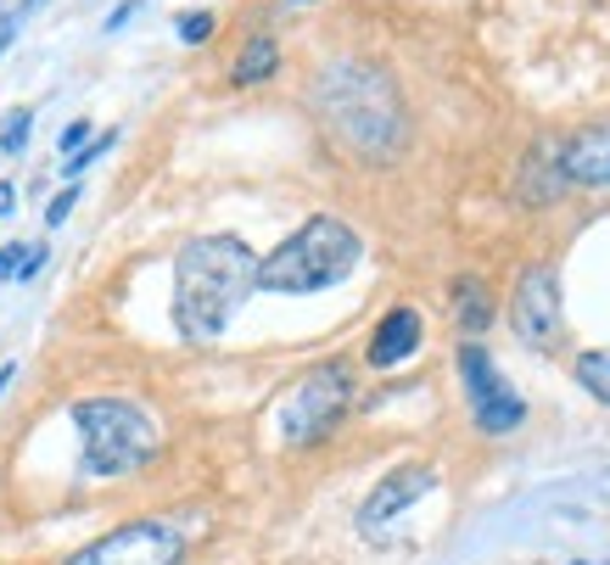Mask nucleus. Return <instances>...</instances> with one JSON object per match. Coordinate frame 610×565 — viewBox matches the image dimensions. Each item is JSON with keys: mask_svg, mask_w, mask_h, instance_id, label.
Here are the masks:
<instances>
[{"mask_svg": "<svg viewBox=\"0 0 610 565\" xmlns=\"http://www.w3.org/2000/svg\"><path fill=\"white\" fill-rule=\"evenodd\" d=\"M257 292V252L241 236H191L173 258V331L219 342Z\"/></svg>", "mask_w": 610, "mask_h": 565, "instance_id": "nucleus-1", "label": "nucleus"}, {"mask_svg": "<svg viewBox=\"0 0 610 565\" xmlns=\"http://www.w3.org/2000/svg\"><path fill=\"white\" fill-rule=\"evenodd\" d=\"M314 107L330 124V135H341L365 157H392L409 140V118H403L398 90L370 62H330L314 79Z\"/></svg>", "mask_w": 610, "mask_h": 565, "instance_id": "nucleus-2", "label": "nucleus"}, {"mask_svg": "<svg viewBox=\"0 0 610 565\" xmlns=\"http://www.w3.org/2000/svg\"><path fill=\"white\" fill-rule=\"evenodd\" d=\"M359 258H365V241L354 224L336 219V213H314L270 258H257V292H275V297L330 292L359 269Z\"/></svg>", "mask_w": 610, "mask_h": 565, "instance_id": "nucleus-3", "label": "nucleus"}, {"mask_svg": "<svg viewBox=\"0 0 610 565\" xmlns=\"http://www.w3.org/2000/svg\"><path fill=\"white\" fill-rule=\"evenodd\" d=\"M73 426L84 442V477H129L162 448L157 415L129 398H84L73 404Z\"/></svg>", "mask_w": 610, "mask_h": 565, "instance_id": "nucleus-4", "label": "nucleus"}, {"mask_svg": "<svg viewBox=\"0 0 610 565\" xmlns=\"http://www.w3.org/2000/svg\"><path fill=\"white\" fill-rule=\"evenodd\" d=\"M354 404V369L347 364H314L297 375L292 393L281 398V437L286 448H314L336 431V420Z\"/></svg>", "mask_w": 610, "mask_h": 565, "instance_id": "nucleus-5", "label": "nucleus"}, {"mask_svg": "<svg viewBox=\"0 0 610 565\" xmlns=\"http://www.w3.org/2000/svg\"><path fill=\"white\" fill-rule=\"evenodd\" d=\"M515 342L533 353H555L566 336V292L555 263H527V274L515 280V308H509Z\"/></svg>", "mask_w": 610, "mask_h": 565, "instance_id": "nucleus-6", "label": "nucleus"}, {"mask_svg": "<svg viewBox=\"0 0 610 565\" xmlns=\"http://www.w3.org/2000/svg\"><path fill=\"white\" fill-rule=\"evenodd\" d=\"M460 381H465V404H471V420L487 431V437H504L527 420V404L520 393L498 375L493 353L482 342H460Z\"/></svg>", "mask_w": 610, "mask_h": 565, "instance_id": "nucleus-7", "label": "nucleus"}, {"mask_svg": "<svg viewBox=\"0 0 610 565\" xmlns=\"http://www.w3.org/2000/svg\"><path fill=\"white\" fill-rule=\"evenodd\" d=\"M180 559H186V532L173 521H129L84 543L67 565H180Z\"/></svg>", "mask_w": 610, "mask_h": 565, "instance_id": "nucleus-8", "label": "nucleus"}, {"mask_svg": "<svg viewBox=\"0 0 610 565\" xmlns=\"http://www.w3.org/2000/svg\"><path fill=\"white\" fill-rule=\"evenodd\" d=\"M431 488H438V470L431 464H403V470H392V477H381V488L359 504V532H381L387 521H398L403 510H414Z\"/></svg>", "mask_w": 610, "mask_h": 565, "instance_id": "nucleus-9", "label": "nucleus"}, {"mask_svg": "<svg viewBox=\"0 0 610 565\" xmlns=\"http://www.w3.org/2000/svg\"><path fill=\"white\" fill-rule=\"evenodd\" d=\"M560 168H566V185H582V191H610V124L577 129L571 140H560Z\"/></svg>", "mask_w": 610, "mask_h": 565, "instance_id": "nucleus-10", "label": "nucleus"}, {"mask_svg": "<svg viewBox=\"0 0 610 565\" xmlns=\"http://www.w3.org/2000/svg\"><path fill=\"white\" fill-rule=\"evenodd\" d=\"M414 353H420V314L403 303V308H392V314L370 331V353H365V358H370L376 369H398V364H409Z\"/></svg>", "mask_w": 610, "mask_h": 565, "instance_id": "nucleus-11", "label": "nucleus"}, {"mask_svg": "<svg viewBox=\"0 0 610 565\" xmlns=\"http://www.w3.org/2000/svg\"><path fill=\"white\" fill-rule=\"evenodd\" d=\"M566 168H560V140H544L527 163V174H520V202H555L566 197Z\"/></svg>", "mask_w": 610, "mask_h": 565, "instance_id": "nucleus-12", "label": "nucleus"}, {"mask_svg": "<svg viewBox=\"0 0 610 565\" xmlns=\"http://www.w3.org/2000/svg\"><path fill=\"white\" fill-rule=\"evenodd\" d=\"M449 297H454V325L465 331V342H471V336H482V331L493 325V292H487V280L460 274L454 286H449Z\"/></svg>", "mask_w": 610, "mask_h": 565, "instance_id": "nucleus-13", "label": "nucleus"}, {"mask_svg": "<svg viewBox=\"0 0 610 565\" xmlns=\"http://www.w3.org/2000/svg\"><path fill=\"white\" fill-rule=\"evenodd\" d=\"M275 67H281V45H275L270 34H252V40H246V51L235 56L230 79H235V84H264Z\"/></svg>", "mask_w": 610, "mask_h": 565, "instance_id": "nucleus-14", "label": "nucleus"}, {"mask_svg": "<svg viewBox=\"0 0 610 565\" xmlns=\"http://www.w3.org/2000/svg\"><path fill=\"white\" fill-rule=\"evenodd\" d=\"M577 381H582L588 398H599L610 409V353H582L577 358Z\"/></svg>", "mask_w": 610, "mask_h": 565, "instance_id": "nucleus-15", "label": "nucleus"}, {"mask_svg": "<svg viewBox=\"0 0 610 565\" xmlns=\"http://www.w3.org/2000/svg\"><path fill=\"white\" fill-rule=\"evenodd\" d=\"M29 124H34V113L29 107H18V113H7V124H0V151H23L29 146Z\"/></svg>", "mask_w": 610, "mask_h": 565, "instance_id": "nucleus-16", "label": "nucleus"}, {"mask_svg": "<svg viewBox=\"0 0 610 565\" xmlns=\"http://www.w3.org/2000/svg\"><path fill=\"white\" fill-rule=\"evenodd\" d=\"M173 29H180L186 45H202V40H213V12H180V23H173Z\"/></svg>", "mask_w": 610, "mask_h": 565, "instance_id": "nucleus-17", "label": "nucleus"}, {"mask_svg": "<svg viewBox=\"0 0 610 565\" xmlns=\"http://www.w3.org/2000/svg\"><path fill=\"white\" fill-rule=\"evenodd\" d=\"M113 140H118V135L107 129V135H96L91 146H84V151H73V157H67V179H78V174H84V168H91V163H96L102 151H113Z\"/></svg>", "mask_w": 610, "mask_h": 565, "instance_id": "nucleus-18", "label": "nucleus"}, {"mask_svg": "<svg viewBox=\"0 0 610 565\" xmlns=\"http://www.w3.org/2000/svg\"><path fill=\"white\" fill-rule=\"evenodd\" d=\"M23 18H29L23 7H0V56H7V45L18 40V29H23Z\"/></svg>", "mask_w": 610, "mask_h": 565, "instance_id": "nucleus-19", "label": "nucleus"}, {"mask_svg": "<svg viewBox=\"0 0 610 565\" xmlns=\"http://www.w3.org/2000/svg\"><path fill=\"white\" fill-rule=\"evenodd\" d=\"M23 263H29V247H23V241H7V247H0V274H7V280H18Z\"/></svg>", "mask_w": 610, "mask_h": 565, "instance_id": "nucleus-20", "label": "nucleus"}, {"mask_svg": "<svg viewBox=\"0 0 610 565\" xmlns=\"http://www.w3.org/2000/svg\"><path fill=\"white\" fill-rule=\"evenodd\" d=\"M73 202H78V185H67V191H62V197H56V202L45 208V224H51V230H56V224H67V213H73Z\"/></svg>", "mask_w": 610, "mask_h": 565, "instance_id": "nucleus-21", "label": "nucleus"}, {"mask_svg": "<svg viewBox=\"0 0 610 565\" xmlns=\"http://www.w3.org/2000/svg\"><path fill=\"white\" fill-rule=\"evenodd\" d=\"M84 146H91V124H84V118H73V124L62 129V151L73 157V151H84Z\"/></svg>", "mask_w": 610, "mask_h": 565, "instance_id": "nucleus-22", "label": "nucleus"}, {"mask_svg": "<svg viewBox=\"0 0 610 565\" xmlns=\"http://www.w3.org/2000/svg\"><path fill=\"white\" fill-rule=\"evenodd\" d=\"M135 12H140V0H124V7H118V12L107 18V34H113V29H124V23H129Z\"/></svg>", "mask_w": 610, "mask_h": 565, "instance_id": "nucleus-23", "label": "nucleus"}, {"mask_svg": "<svg viewBox=\"0 0 610 565\" xmlns=\"http://www.w3.org/2000/svg\"><path fill=\"white\" fill-rule=\"evenodd\" d=\"M12 208H18V191H12L7 179H0V219H12Z\"/></svg>", "mask_w": 610, "mask_h": 565, "instance_id": "nucleus-24", "label": "nucleus"}, {"mask_svg": "<svg viewBox=\"0 0 610 565\" xmlns=\"http://www.w3.org/2000/svg\"><path fill=\"white\" fill-rule=\"evenodd\" d=\"M12 375H18V364H0V398H7V387H12Z\"/></svg>", "mask_w": 610, "mask_h": 565, "instance_id": "nucleus-25", "label": "nucleus"}, {"mask_svg": "<svg viewBox=\"0 0 610 565\" xmlns=\"http://www.w3.org/2000/svg\"><path fill=\"white\" fill-rule=\"evenodd\" d=\"M18 7H23V12H34V7H45V0H18Z\"/></svg>", "mask_w": 610, "mask_h": 565, "instance_id": "nucleus-26", "label": "nucleus"}, {"mask_svg": "<svg viewBox=\"0 0 610 565\" xmlns=\"http://www.w3.org/2000/svg\"><path fill=\"white\" fill-rule=\"evenodd\" d=\"M297 7H308V0H297Z\"/></svg>", "mask_w": 610, "mask_h": 565, "instance_id": "nucleus-27", "label": "nucleus"}, {"mask_svg": "<svg viewBox=\"0 0 610 565\" xmlns=\"http://www.w3.org/2000/svg\"><path fill=\"white\" fill-rule=\"evenodd\" d=\"M577 565H588V559H577Z\"/></svg>", "mask_w": 610, "mask_h": 565, "instance_id": "nucleus-28", "label": "nucleus"}]
</instances>
